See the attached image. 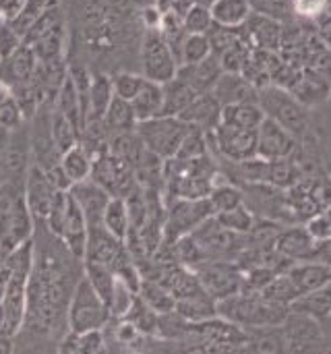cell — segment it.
<instances>
[{
	"label": "cell",
	"instance_id": "39",
	"mask_svg": "<svg viewBox=\"0 0 331 354\" xmlns=\"http://www.w3.org/2000/svg\"><path fill=\"white\" fill-rule=\"evenodd\" d=\"M207 201H209L211 212L216 216V214H222V212H228V209L240 205L243 203V193L236 187H230V185L211 187V191L207 195Z\"/></svg>",
	"mask_w": 331,
	"mask_h": 354
},
{
	"label": "cell",
	"instance_id": "41",
	"mask_svg": "<svg viewBox=\"0 0 331 354\" xmlns=\"http://www.w3.org/2000/svg\"><path fill=\"white\" fill-rule=\"evenodd\" d=\"M62 351H70V353H97V351H104L102 330L83 332V334H73L70 332L68 342L62 344Z\"/></svg>",
	"mask_w": 331,
	"mask_h": 354
},
{
	"label": "cell",
	"instance_id": "2",
	"mask_svg": "<svg viewBox=\"0 0 331 354\" xmlns=\"http://www.w3.org/2000/svg\"><path fill=\"white\" fill-rule=\"evenodd\" d=\"M110 317V309L104 299L93 290V286L83 278L75 286L68 303V328L73 334L102 330Z\"/></svg>",
	"mask_w": 331,
	"mask_h": 354
},
{
	"label": "cell",
	"instance_id": "7",
	"mask_svg": "<svg viewBox=\"0 0 331 354\" xmlns=\"http://www.w3.org/2000/svg\"><path fill=\"white\" fill-rule=\"evenodd\" d=\"M211 133L218 149L228 160L240 164L251 158H257V129H238L218 120Z\"/></svg>",
	"mask_w": 331,
	"mask_h": 354
},
{
	"label": "cell",
	"instance_id": "50",
	"mask_svg": "<svg viewBox=\"0 0 331 354\" xmlns=\"http://www.w3.org/2000/svg\"><path fill=\"white\" fill-rule=\"evenodd\" d=\"M139 2H143L145 6H155V0H139Z\"/></svg>",
	"mask_w": 331,
	"mask_h": 354
},
{
	"label": "cell",
	"instance_id": "35",
	"mask_svg": "<svg viewBox=\"0 0 331 354\" xmlns=\"http://www.w3.org/2000/svg\"><path fill=\"white\" fill-rule=\"evenodd\" d=\"M261 297L274 305H280V307H290L292 301L299 297L296 288L292 286V282L288 280V276H274L263 288H261Z\"/></svg>",
	"mask_w": 331,
	"mask_h": 354
},
{
	"label": "cell",
	"instance_id": "29",
	"mask_svg": "<svg viewBox=\"0 0 331 354\" xmlns=\"http://www.w3.org/2000/svg\"><path fill=\"white\" fill-rule=\"evenodd\" d=\"M91 158L87 153V149L83 145H73L70 149H66L64 153H60V168L64 172V176L73 183L85 180L91 174Z\"/></svg>",
	"mask_w": 331,
	"mask_h": 354
},
{
	"label": "cell",
	"instance_id": "46",
	"mask_svg": "<svg viewBox=\"0 0 331 354\" xmlns=\"http://www.w3.org/2000/svg\"><path fill=\"white\" fill-rule=\"evenodd\" d=\"M292 8L305 19H319L328 12V0H292Z\"/></svg>",
	"mask_w": 331,
	"mask_h": 354
},
{
	"label": "cell",
	"instance_id": "16",
	"mask_svg": "<svg viewBox=\"0 0 331 354\" xmlns=\"http://www.w3.org/2000/svg\"><path fill=\"white\" fill-rule=\"evenodd\" d=\"M197 280L201 284V288L214 299L220 301L224 297H230L234 292L240 290V278L234 270H230L228 266H205L197 272Z\"/></svg>",
	"mask_w": 331,
	"mask_h": 354
},
{
	"label": "cell",
	"instance_id": "40",
	"mask_svg": "<svg viewBox=\"0 0 331 354\" xmlns=\"http://www.w3.org/2000/svg\"><path fill=\"white\" fill-rule=\"evenodd\" d=\"M259 21L261 23H251L249 39H255V44L259 48H265V50L276 48L278 39H280V23H276L272 19H265V17H259Z\"/></svg>",
	"mask_w": 331,
	"mask_h": 354
},
{
	"label": "cell",
	"instance_id": "38",
	"mask_svg": "<svg viewBox=\"0 0 331 354\" xmlns=\"http://www.w3.org/2000/svg\"><path fill=\"white\" fill-rule=\"evenodd\" d=\"M180 21H182L185 33H207L211 29V25H214L209 4H203V2L189 4V8L185 10Z\"/></svg>",
	"mask_w": 331,
	"mask_h": 354
},
{
	"label": "cell",
	"instance_id": "47",
	"mask_svg": "<svg viewBox=\"0 0 331 354\" xmlns=\"http://www.w3.org/2000/svg\"><path fill=\"white\" fill-rule=\"evenodd\" d=\"M305 228H307V232H309L315 241H321V243H328V241H330L331 226H330V218H328L325 214H317V216H313Z\"/></svg>",
	"mask_w": 331,
	"mask_h": 354
},
{
	"label": "cell",
	"instance_id": "37",
	"mask_svg": "<svg viewBox=\"0 0 331 354\" xmlns=\"http://www.w3.org/2000/svg\"><path fill=\"white\" fill-rule=\"evenodd\" d=\"M253 15L272 19L276 23H284L294 17L292 0H247Z\"/></svg>",
	"mask_w": 331,
	"mask_h": 354
},
{
	"label": "cell",
	"instance_id": "11",
	"mask_svg": "<svg viewBox=\"0 0 331 354\" xmlns=\"http://www.w3.org/2000/svg\"><path fill=\"white\" fill-rule=\"evenodd\" d=\"M37 71V56L33 48L25 41L0 60V81H4L10 89H19L31 83L33 75Z\"/></svg>",
	"mask_w": 331,
	"mask_h": 354
},
{
	"label": "cell",
	"instance_id": "24",
	"mask_svg": "<svg viewBox=\"0 0 331 354\" xmlns=\"http://www.w3.org/2000/svg\"><path fill=\"white\" fill-rule=\"evenodd\" d=\"M209 12L216 25L230 29H240L253 15L247 0H211Z\"/></svg>",
	"mask_w": 331,
	"mask_h": 354
},
{
	"label": "cell",
	"instance_id": "28",
	"mask_svg": "<svg viewBox=\"0 0 331 354\" xmlns=\"http://www.w3.org/2000/svg\"><path fill=\"white\" fill-rule=\"evenodd\" d=\"M102 122L108 131L120 135V133H133L137 127V118L133 112V106L129 100H122L118 95H114L102 116Z\"/></svg>",
	"mask_w": 331,
	"mask_h": 354
},
{
	"label": "cell",
	"instance_id": "49",
	"mask_svg": "<svg viewBox=\"0 0 331 354\" xmlns=\"http://www.w3.org/2000/svg\"><path fill=\"white\" fill-rule=\"evenodd\" d=\"M8 95H10V87L4 81H0V102H4Z\"/></svg>",
	"mask_w": 331,
	"mask_h": 354
},
{
	"label": "cell",
	"instance_id": "30",
	"mask_svg": "<svg viewBox=\"0 0 331 354\" xmlns=\"http://www.w3.org/2000/svg\"><path fill=\"white\" fill-rule=\"evenodd\" d=\"M162 87H164V106H162V114L164 116H178L189 106V102L197 95L176 77L166 81V83H162Z\"/></svg>",
	"mask_w": 331,
	"mask_h": 354
},
{
	"label": "cell",
	"instance_id": "19",
	"mask_svg": "<svg viewBox=\"0 0 331 354\" xmlns=\"http://www.w3.org/2000/svg\"><path fill=\"white\" fill-rule=\"evenodd\" d=\"M220 106L234 102H257V89L240 77V73H222L211 89Z\"/></svg>",
	"mask_w": 331,
	"mask_h": 354
},
{
	"label": "cell",
	"instance_id": "8",
	"mask_svg": "<svg viewBox=\"0 0 331 354\" xmlns=\"http://www.w3.org/2000/svg\"><path fill=\"white\" fill-rule=\"evenodd\" d=\"M131 164L116 153H102L95 162H91L89 178L104 187L112 197H122V191L129 189L133 174Z\"/></svg>",
	"mask_w": 331,
	"mask_h": 354
},
{
	"label": "cell",
	"instance_id": "32",
	"mask_svg": "<svg viewBox=\"0 0 331 354\" xmlns=\"http://www.w3.org/2000/svg\"><path fill=\"white\" fill-rule=\"evenodd\" d=\"M139 301L143 305H147L153 313H172L174 311V303L176 297L170 290H164V286H155V284H143L139 286Z\"/></svg>",
	"mask_w": 331,
	"mask_h": 354
},
{
	"label": "cell",
	"instance_id": "14",
	"mask_svg": "<svg viewBox=\"0 0 331 354\" xmlns=\"http://www.w3.org/2000/svg\"><path fill=\"white\" fill-rule=\"evenodd\" d=\"M222 64L216 54H209L207 58L193 62V64H180L176 71V79H180L193 93H207L214 89L216 81L222 75Z\"/></svg>",
	"mask_w": 331,
	"mask_h": 354
},
{
	"label": "cell",
	"instance_id": "12",
	"mask_svg": "<svg viewBox=\"0 0 331 354\" xmlns=\"http://www.w3.org/2000/svg\"><path fill=\"white\" fill-rule=\"evenodd\" d=\"M124 257H126V253L122 251V241H118L116 236H112L102 224L89 226L87 245H85V255H83V259L104 263V266L112 268V272H114L116 266H118Z\"/></svg>",
	"mask_w": 331,
	"mask_h": 354
},
{
	"label": "cell",
	"instance_id": "13",
	"mask_svg": "<svg viewBox=\"0 0 331 354\" xmlns=\"http://www.w3.org/2000/svg\"><path fill=\"white\" fill-rule=\"evenodd\" d=\"M68 195L70 199L79 205V209L83 212L85 220L89 226H97L102 222V214H104V207L106 203L110 201V193L100 187L95 180L91 178H85V180H79V183H73L68 187Z\"/></svg>",
	"mask_w": 331,
	"mask_h": 354
},
{
	"label": "cell",
	"instance_id": "33",
	"mask_svg": "<svg viewBox=\"0 0 331 354\" xmlns=\"http://www.w3.org/2000/svg\"><path fill=\"white\" fill-rule=\"evenodd\" d=\"M211 54V44L207 33H187L180 41L178 58L182 64H193Z\"/></svg>",
	"mask_w": 331,
	"mask_h": 354
},
{
	"label": "cell",
	"instance_id": "23",
	"mask_svg": "<svg viewBox=\"0 0 331 354\" xmlns=\"http://www.w3.org/2000/svg\"><path fill=\"white\" fill-rule=\"evenodd\" d=\"M131 106H133L137 122L153 118V116H160L162 114V106H164V87H162V83L145 79L141 89L131 100Z\"/></svg>",
	"mask_w": 331,
	"mask_h": 354
},
{
	"label": "cell",
	"instance_id": "1",
	"mask_svg": "<svg viewBox=\"0 0 331 354\" xmlns=\"http://www.w3.org/2000/svg\"><path fill=\"white\" fill-rule=\"evenodd\" d=\"M191 124L180 120L178 116H153L147 120H139L135 133L139 135L141 143L147 151L155 158H174L182 139L187 137Z\"/></svg>",
	"mask_w": 331,
	"mask_h": 354
},
{
	"label": "cell",
	"instance_id": "42",
	"mask_svg": "<svg viewBox=\"0 0 331 354\" xmlns=\"http://www.w3.org/2000/svg\"><path fill=\"white\" fill-rule=\"evenodd\" d=\"M50 2L52 0H25V4H23V8H21V12L10 21V25H12V29L23 37V33L29 29V25L50 6Z\"/></svg>",
	"mask_w": 331,
	"mask_h": 354
},
{
	"label": "cell",
	"instance_id": "10",
	"mask_svg": "<svg viewBox=\"0 0 331 354\" xmlns=\"http://www.w3.org/2000/svg\"><path fill=\"white\" fill-rule=\"evenodd\" d=\"M328 243L315 241L307 228H288L276 234V251L284 259L290 261H317L315 255H319L325 249Z\"/></svg>",
	"mask_w": 331,
	"mask_h": 354
},
{
	"label": "cell",
	"instance_id": "43",
	"mask_svg": "<svg viewBox=\"0 0 331 354\" xmlns=\"http://www.w3.org/2000/svg\"><path fill=\"white\" fill-rule=\"evenodd\" d=\"M145 77L143 75H133V73H120L112 79V89H114V95L122 97V100H133L135 93L141 89Z\"/></svg>",
	"mask_w": 331,
	"mask_h": 354
},
{
	"label": "cell",
	"instance_id": "4",
	"mask_svg": "<svg viewBox=\"0 0 331 354\" xmlns=\"http://www.w3.org/2000/svg\"><path fill=\"white\" fill-rule=\"evenodd\" d=\"M141 66L143 77L155 83H166L176 77L178 58L158 27H149L141 44Z\"/></svg>",
	"mask_w": 331,
	"mask_h": 354
},
{
	"label": "cell",
	"instance_id": "34",
	"mask_svg": "<svg viewBox=\"0 0 331 354\" xmlns=\"http://www.w3.org/2000/svg\"><path fill=\"white\" fill-rule=\"evenodd\" d=\"M50 137H52V143H54L56 151L64 153L66 149L77 145L79 131L75 129V124L66 116H62L60 112H54L52 124H50Z\"/></svg>",
	"mask_w": 331,
	"mask_h": 354
},
{
	"label": "cell",
	"instance_id": "31",
	"mask_svg": "<svg viewBox=\"0 0 331 354\" xmlns=\"http://www.w3.org/2000/svg\"><path fill=\"white\" fill-rule=\"evenodd\" d=\"M85 261V280L93 286V290L104 299V303L110 307V299H112V290H114V282H116V274L112 272V268L97 263V261Z\"/></svg>",
	"mask_w": 331,
	"mask_h": 354
},
{
	"label": "cell",
	"instance_id": "3",
	"mask_svg": "<svg viewBox=\"0 0 331 354\" xmlns=\"http://www.w3.org/2000/svg\"><path fill=\"white\" fill-rule=\"evenodd\" d=\"M257 104L263 110V116L276 120L278 124L288 129L294 137L301 135L309 124L305 106L282 87H274V85L261 87L257 91Z\"/></svg>",
	"mask_w": 331,
	"mask_h": 354
},
{
	"label": "cell",
	"instance_id": "21",
	"mask_svg": "<svg viewBox=\"0 0 331 354\" xmlns=\"http://www.w3.org/2000/svg\"><path fill=\"white\" fill-rule=\"evenodd\" d=\"M288 311H296V313H305L309 317H313L315 322H319L323 328L328 326L331 313V297H330V284L321 286L317 290L305 292L301 297H296L292 301V305L288 307Z\"/></svg>",
	"mask_w": 331,
	"mask_h": 354
},
{
	"label": "cell",
	"instance_id": "25",
	"mask_svg": "<svg viewBox=\"0 0 331 354\" xmlns=\"http://www.w3.org/2000/svg\"><path fill=\"white\" fill-rule=\"evenodd\" d=\"M220 120L238 129H257L263 120V110L257 102H234L220 108Z\"/></svg>",
	"mask_w": 331,
	"mask_h": 354
},
{
	"label": "cell",
	"instance_id": "17",
	"mask_svg": "<svg viewBox=\"0 0 331 354\" xmlns=\"http://www.w3.org/2000/svg\"><path fill=\"white\" fill-rule=\"evenodd\" d=\"M56 187L52 185V180L48 178L46 170L41 168H33L29 172V180H27V197H25V203L31 212V216L35 218H44L46 220V214L50 209V203L56 195Z\"/></svg>",
	"mask_w": 331,
	"mask_h": 354
},
{
	"label": "cell",
	"instance_id": "6",
	"mask_svg": "<svg viewBox=\"0 0 331 354\" xmlns=\"http://www.w3.org/2000/svg\"><path fill=\"white\" fill-rule=\"evenodd\" d=\"M211 205L207 201V197L203 199H176L170 209H168V220L164 226V234L170 241H178L182 239L187 232L199 228L207 218H211Z\"/></svg>",
	"mask_w": 331,
	"mask_h": 354
},
{
	"label": "cell",
	"instance_id": "5",
	"mask_svg": "<svg viewBox=\"0 0 331 354\" xmlns=\"http://www.w3.org/2000/svg\"><path fill=\"white\" fill-rule=\"evenodd\" d=\"M280 326L286 353H315L325 348V328L313 317L288 311Z\"/></svg>",
	"mask_w": 331,
	"mask_h": 354
},
{
	"label": "cell",
	"instance_id": "48",
	"mask_svg": "<svg viewBox=\"0 0 331 354\" xmlns=\"http://www.w3.org/2000/svg\"><path fill=\"white\" fill-rule=\"evenodd\" d=\"M12 336H6V334H0V354H8L12 351Z\"/></svg>",
	"mask_w": 331,
	"mask_h": 354
},
{
	"label": "cell",
	"instance_id": "20",
	"mask_svg": "<svg viewBox=\"0 0 331 354\" xmlns=\"http://www.w3.org/2000/svg\"><path fill=\"white\" fill-rule=\"evenodd\" d=\"M174 311L180 315V319L191 322V324H203L207 319H214L218 315L216 311V301L201 288L191 295L178 297L174 303Z\"/></svg>",
	"mask_w": 331,
	"mask_h": 354
},
{
	"label": "cell",
	"instance_id": "36",
	"mask_svg": "<svg viewBox=\"0 0 331 354\" xmlns=\"http://www.w3.org/2000/svg\"><path fill=\"white\" fill-rule=\"evenodd\" d=\"M214 218L218 220L220 226H224L226 230H230L234 234H247V232H251L255 228V218L243 203L228 209V212L216 214Z\"/></svg>",
	"mask_w": 331,
	"mask_h": 354
},
{
	"label": "cell",
	"instance_id": "18",
	"mask_svg": "<svg viewBox=\"0 0 331 354\" xmlns=\"http://www.w3.org/2000/svg\"><path fill=\"white\" fill-rule=\"evenodd\" d=\"M288 280L296 288L299 297L311 290H317L321 286L330 284V266L323 261H296L290 270H286Z\"/></svg>",
	"mask_w": 331,
	"mask_h": 354
},
{
	"label": "cell",
	"instance_id": "22",
	"mask_svg": "<svg viewBox=\"0 0 331 354\" xmlns=\"http://www.w3.org/2000/svg\"><path fill=\"white\" fill-rule=\"evenodd\" d=\"M220 102L214 97V93L211 91H207V93H197L191 102H189V106L178 114V118L180 120H185L187 124H191V127H199L201 129V124H216L218 120H220Z\"/></svg>",
	"mask_w": 331,
	"mask_h": 354
},
{
	"label": "cell",
	"instance_id": "27",
	"mask_svg": "<svg viewBox=\"0 0 331 354\" xmlns=\"http://www.w3.org/2000/svg\"><path fill=\"white\" fill-rule=\"evenodd\" d=\"M114 97V89H112V79L106 75H95L89 79L87 85V114H85V122L91 118L102 120L110 100Z\"/></svg>",
	"mask_w": 331,
	"mask_h": 354
},
{
	"label": "cell",
	"instance_id": "9",
	"mask_svg": "<svg viewBox=\"0 0 331 354\" xmlns=\"http://www.w3.org/2000/svg\"><path fill=\"white\" fill-rule=\"evenodd\" d=\"M296 147L294 135L278 124L276 120L263 116V120L257 127V158L274 162V160H284L290 156Z\"/></svg>",
	"mask_w": 331,
	"mask_h": 354
},
{
	"label": "cell",
	"instance_id": "45",
	"mask_svg": "<svg viewBox=\"0 0 331 354\" xmlns=\"http://www.w3.org/2000/svg\"><path fill=\"white\" fill-rule=\"evenodd\" d=\"M21 46V35L12 29L10 23L0 21V60L12 54Z\"/></svg>",
	"mask_w": 331,
	"mask_h": 354
},
{
	"label": "cell",
	"instance_id": "26",
	"mask_svg": "<svg viewBox=\"0 0 331 354\" xmlns=\"http://www.w3.org/2000/svg\"><path fill=\"white\" fill-rule=\"evenodd\" d=\"M112 236L118 241H126L131 234V216L124 197H110V201L104 207L102 222H100Z\"/></svg>",
	"mask_w": 331,
	"mask_h": 354
},
{
	"label": "cell",
	"instance_id": "44",
	"mask_svg": "<svg viewBox=\"0 0 331 354\" xmlns=\"http://www.w3.org/2000/svg\"><path fill=\"white\" fill-rule=\"evenodd\" d=\"M23 120V110L17 97L10 93L4 102H0V127L6 131H15Z\"/></svg>",
	"mask_w": 331,
	"mask_h": 354
},
{
	"label": "cell",
	"instance_id": "15",
	"mask_svg": "<svg viewBox=\"0 0 331 354\" xmlns=\"http://www.w3.org/2000/svg\"><path fill=\"white\" fill-rule=\"evenodd\" d=\"M87 232H89V224H87L83 212L79 209V205L70 199V195L66 191V212H64V220H62L58 236L64 241L66 249L79 259H83V255H85Z\"/></svg>",
	"mask_w": 331,
	"mask_h": 354
}]
</instances>
